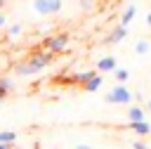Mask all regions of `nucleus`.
I'll return each mask as SVG.
<instances>
[{"label":"nucleus","instance_id":"423d86ee","mask_svg":"<svg viewBox=\"0 0 151 149\" xmlns=\"http://www.w3.org/2000/svg\"><path fill=\"white\" fill-rule=\"evenodd\" d=\"M118 66H116V57H101L99 61H97V71L99 73H106V71H116Z\"/></svg>","mask_w":151,"mask_h":149},{"label":"nucleus","instance_id":"ddd939ff","mask_svg":"<svg viewBox=\"0 0 151 149\" xmlns=\"http://www.w3.org/2000/svg\"><path fill=\"white\" fill-rule=\"evenodd\" d=\"M113 76H116V80L123 85V83L130 78V71H127V69H116V71H113Z\"/></svg>","mask_w":151,"mask_h":149},{"label":"nucleus","instance_id":"f3484780","mask_svg":"<svg viewBox=\"0 0 151 149\" xmlns=\"http://www.w3.org/2000/svg\"><path fill=\"white\" fill-rule=\"evenodd\" d=\"M80 7H83V9H90L92 2H90V0H80Z\"/></svg>","mask_w":151,"mask_h":149},{"label":"nucleus","instance_id":"f257e3e1","mask_svg":"<svg viewBox=\"0 0 151 149\" xmlns=\"http://www.w3.org/2000/svg\"><path fill=\"white\" fill-rule=\"evenodd\" d=\"M52 59H54V54H50L47 50H42V52H35V54H31L26 61H19V64L14 66V76H19V78L35 76V73L45 71V69L52 64Z\"/></svg>","mask_w":151,"mask_h":149},{"label":"nucleus","instance_id":"39448f33","mask_svg":"<svg viewBox=\"0 0 151 149\" xmlns=\"http://www.w3.org/2000/svg\"><path fill=\"white\" fill-rule=\"evenodd\" d=\"M125 35H127V26H116V28L104 38V43H106V45H116V43H120Z\"/></svg>","mask_w":151,"mask_h":149},{"label":"nucleus","instance_id":"2eb2a0df","mask_svg":"<svg viewBox=\"0 0 151 149\" xmlns=\"http://www.w3.org/2000/svg\"><path fill=\"white\" fill-rule=\"evenodd\" d=\"M17 35H21V26L19 24H12L7 28V38H17Z\"/></svg>","mask_w":151,"mask_h":149},{"label":"nucleus","instance_id":"9d476101","mask_svg":"<svg viewBox=\"0 0 151 149\" xmlns=\"http://www.w3.org/2000/svg\"><path fill=\"white\" fill-rule=\"evenodd\" d=\"M134 14H137V7H134V5H127L125 12H123V17H120V26H127V24L134 19Z\"/></svg>","mask_w":151,"mask_h":149},{"label":"nucleus","instance_id":"f8f14e48","mask_svg":"<svg viewBox=\"0 0 151 149\" xmlns=\"http://www.w3.org/2000/svg\"><path fill=\"white\" fill-rule=\"evenodd\" d=\"M94 76H97L94 71H80V73H76L71 80H73V83H80V85H85V83H87V80H92Z\"/></svg>","mask_w":151,"mask_h":149},{"label":"nucleus","instance_id":"393cba45","mask_svg":"<svg viewBox=\"0 0 151 149\" xmlns=\"http://www.w3.org/2000/svg\"><path fill=\"white\" fill-rule=\"evenodd\" d=\"M0 7H5V0H0Z\"/></svg>","mask_w":151,"mask_h":149},{"label":"nucleus","instance_id":"6e6552de","mask_svg":"<svg viewBox=\"0 0 151 149\" xmlns=\"http://www.w3.org/2000/svg\"><path fill=\"white\" fill-rule=\"evenodd\" d=\"M127 128H130L132 132H137V135H149V132H151V125H149V121H137V123H127Z\"/></svg>","mask_w":151,"mask_h":149},{"label":"nucleus","instance_id":"a211bd4d","mask_svg":"<svg viewBox=\"0 0 151 149\" xmlns=\"http://www.w3.org/2000/svg\"><path fill=\"white\" fill-rule=\"evenodd\" d=\"M132 147H134V149H149L144 142H132Z\"/></svg>","mask_w":151,"mask_h":149},{"label":"nucleus","instance_id":"4468645a","mask_svg":"<svg viewBox=\"0 0 151 149\" xmlns=\"http://www.w3.org/2000/svg\"><path fill=\"white\" fill-rule=\"evenodd\" d=\"M0 90L12 92V90H14V80H12V78H7V76H2V78H0Z\"/></svg>","mask_w":151,"mask_h":149},{"label":"nucleus","instance_id":"0eeeda50","mask_svg":"<svg viewBox=\"0 0 151 149\" xmlns=\"http://www.w3.org/2000/svg\"><path fill=\"white\" fill-rule=\"evenodd\" d=\"M127 121L130 123H137V121H146V111H144V106H130L127 109Z\"/></svg>","mask_w":151,"mask_h":149},{"label":"nucleus","instance_id":"4be33fe9","mask_svg":"<svg viewBox=\"0 0 151 149\" xmlns=\"http://www.w3.org/2000/svg\"><path fill=\"white\" fill-rule=\"evenodd\" d=\"M5 97H7V92H5V90H0V102H2Z\"/></svg>","mask_w":151,"mask_h":149},{"label":"nucleus","instance_id":"b1692460","mask_svg":"<svg viewBox=\"0 0 151 149\" xmlns=\"http://www.w3.org/2000/svg\"><path fill=\"white\" fill-rule=\"evenodd\" d=\"M146 111H149V114H151V99H149V102H146Z\"/></svg>","mask_w":151,"mask_h":149},{"label":"nucleus","instance_id":"20e7f679","mask_svg":"<svg viewBox=\"0 0 151 149\" xmlns=\"http://www.w3.org/2000/svg\"><path fill=\"white\" fill-rule=\"evenodd\" d=\"M66 47H68V35H66V33L50 35V38L45 40V50H47L50 54H61Z\"/></svg>","mask_w":151,"mask_h":149},{"label":"nucleus","instance_id":"aec40b11","mask_svg":"<svg viewBox=\"0 0 151 149\" xmlns=\"http://www.w3.org/2000/svg\"><path fill=\"white\" fill-rule=\"evenodd\" d=\"M0 149H14V144H0Z\"/></svg>","mask_w":151,"mask_h":149},{"label":"nucleus","instance_id":"5701e85b","mask_svg":"<svg viewBox=\"0 0 151 149\" xmlns=\"http://www.w3.org/2000/svg\"><path fill=\"white\" fill-rule=\"evenodd\" d=\"M146 24H149V26H151V12H149V14H146Z\"/></svg>","mask_w":151,"mask_h":149},{"label":"nucleus","instance_id":"9b49d317","mask_svg":"<svg viewBox=\"0 0 151 149\" xmlns=\"http://www.w3.org/2000/svg\"><path fill=\"white\" fill-rule=\"evenodd\" d=\"M19 140V135L14 130H0V144H14Z\"/></svg>","mask_w":151,"mask_h":149},{"label":"nucleus","instance_id":"dca6fc26","mask_svg":"<svg viewBox=\"0 0 151 149\" xmlns=\"http://www.w3.org/2000/svg\"><path fill=\"white\" fill-rule=\"evenodd\" d=\"M134 50H137V54H146V52H149V43H146V40H139V43L134 45Z\"/></svg>","mask_w":151,"mask_h":149},{"label":"nucleus","instance_id":"1a4fd4ad","mask_svg":"<svg viewBox=\"0 0 151 149\" xmlns=\"http://www.w3.org/2000/svg\"><path fill=\"white\" fill-rule=\"evenodd\" d=\"M101 83H104V78H101V73H97L92 80H87L83 88H85V92H97L99 88H101Z\"/></svg>","mask_w":151,"mask_h":149},{"label":"nucleus","instance_id":"f03ea898","mask_svg":"<svg viewBox=\"0 0 151 149\" xmlns=\"http://www.w3.org/2000/svg\"><path fill=\"white\" fill-rule=\"evenodd\" d=\"M104 102L106 104H130L132 102V92L125 88V85H113L109 92H106V97H104Z\"/></svg>","mask_w":151,"mask_h":149},{"label":"nucleus","instance_id":"412c9836","mask_svg":"<svg viewBox=\"0 0 151 149\" xmlns=\"http://www.w3.org/2000/svg\"><path fill=\"white\" fill-rule=\"evenodd\" d=\"M76 149H90V144H78Z\"/></svg>","mask_w":151,"mask_h":149},{"label":"nucleus","instance_id":"7ed1b4c3","mask_svg":"<svg viewBox=\"0 0 151 149\" xmlns=\"http://www.w3.org/2000/svg\"><path fill=\"white\" fill-rule=\"evenodd\" d=\"M64 7V0H33V9L38 14H59Z\"/></svg>","mask_w":151,"mask_h":149},{"label":"nucleus","instance_id":"6ab92c4d","mask_svg":"<svg viewBox=\"0 0 151 149\" xmlns=\"http://www.w3.org/2000/svg\"><path fill=\"white\" fill-rule=\"evenodd\" d=\"M5 26H7V17L0 12V28H5Z\"/></svg>","mask_w":151,"mask_h":149}]
</instances>
